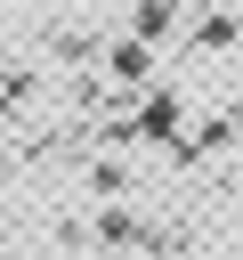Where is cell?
I'll return each mask as SVG.
<instances>
[{
	"mask_svg": "<svg viewBox=\"0 0 243 260\" xmlns=\"http://www.w3.org/2000/svg\"><path fill=\"white\" fill-rule=\"evenodd\" d=\"M170 24H178V0H138V32L146 41H162Z\"/></svg>",
	"mask_w": 243,
	"mask_h": 260,
	"instance_id": "6da1fadb",
	"label": "cell"
}]
</instances>
